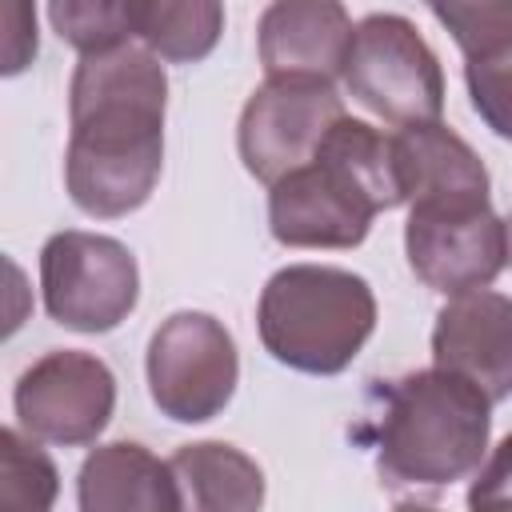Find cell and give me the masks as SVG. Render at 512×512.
<instances>
[{
    "mask_svg": "<svg viewBox=\"0 0 512 512\" xmlns=\"http://www.w3.org/2000/svg\"><path fill=\"white\" fill-rule=\"evenodd\" d=\"M164 108L168 76L148 48L120 44L80 56L64 152V184L80 212L116 220L152 196L164 168Z\"/></svg>",
    "mask_w": 512,
    "mask_h": 512,
    "instance_id": "6da1fadb",
    "label": "cell"
},
{
    "mask_svg": "<svg viewBox=\"0 0 512 512\" xmlns=\"http://www.w3.org/2000/svg\"><path fill=\"white\" fill-rule=\"evenodd\" d=\"M400 204L392 136L344 116L312 164L268 188V228L284 248H356L376 212Z\"/></svg>",
    "mask_w": 512,
    "mask_h": 512,
    "instance_id": "7a4b0ae2",
    "label": "cell"
},
{
    "mask_svg": "<svg viewBox=\"0 0 512 512\" xmlns=\"http://www.w3.org/2000/svg\"><path fill=\"white\" fill-rule=\"evenodd\" d=\"M492 400L440 368L392 384L380 420V476L392 484L444 488L472 476L488 452Z\"/></svg>",
    "mask_w": 512,
    "mask_h": 512,
    "instance_id": "3957f363",
    "label": "cell"
},
{
    "mask_svg": "<svg viewBox=\"0 0 512 512\" xmlns=\"http://www.w3.org/2000/svg\"><path fill=\"white\" fill-rule=\"evenodd\" d=\"M256 328L264 348L308 376L344 372L376 328V296L364 276L332 264H288L268 276Z\"/></svg>",
    "mask_w": 512,
    "mask_h": 512,
    "instance_id": "277c9868",
    "label": "cell"
},
{
    "mask_svg": "<svg viewBox=\"0 0 512 512\" xmlns=\"http://www.w3.org/2000/svg\"><path fill=\"white\" fill-rule=\"evenodd\" d=\"M344 88L392 128L436 124L444 112V72L412 20L372 12L352 32Z\"/></svg>",
    "mask_w": 512,
    "mask_h": 512,
    "instance_id": "5b68a950",
    "label": "cell"
},
{
    "mask_svg": "<svg viewBox=\"0 0 512 512\" xmlns=\"http://www.w3.org/2000/svg\"><path fill=\"white\" fill-rule=\"evenodd\" d=\"M404 252L412 272L452 296L488 288L508 264V228L492 212L488 192L428 196L408 204Z\"/></svg>",
    "mask_w": 512,
    "mask_h": 512,
    "instance_id": "8992f818",
    "label": "cell"
},
{
    "mask_svg": "<svg viewBox=\"0 0 512 512\" xmlns=\"http://www.w3.org/2000/svg\"><path fill=\"white\" fill-rule=\"evenodd\" d=\"M44 308L72 332H112L140 300L136 256L100 232H56L40 248Z\"/></svg>",
    "mask_w": 512,
    "mask_h": 512,
    "instance_id": "52a82bcc",
    "label": "cell"
},
{
    "mask_svg": "<svg viewBox=\"0 0 512 512\" xmlns=\"http://www.w3.org/2000/svg\"><path fill=\"white\" fill-rule=\"evenodd\" d=\"M240 356L232 332L208 312H172L148 340L152 404L176 424L220 416L236 392Z\"/></svg>",
    "mask_w": 512,
    "mask_h": 512,
    "instance_id": "ba28073f",
    "label": "cell"
},
{
    "mask_svg": "<svg viewBox=\"0 0 512 512\" xmlns=\"http://www.w3.org/2000/svg\"><path fill=\"white\" fill-rule=\"evenodd\" d=\"M344 116V100L324 80H264L240 112V160L260 184L272 188L312 164Z\"/></svg>",
    "mask_w": 512,
    "mask_h": 512,
    "instance_id": "9c48e42d",
    "label": "cell"
},
{
    "mask_svg": "<svg viewBox=\"0 0 512 512\" xmlns=\"http://www.w3.org/2000/svg\"><path fill=\"white\" fill-rule=\"evenodd\" d=\"M16 420L36 444H92L116 408L112 368L80 348H56L24 368L12 392Z\"/></svg>",
    "mask_w": 512,
    "mask_h": 512,
    "instance_id": "30bf717a",
    "label": "cell"
},
{
    "mask_svg": "<svg viewBox=\"0 0 512 512\" xmlns=\"http://www.w3.org/2000/svg\"><path fill=\"white\" fill-rule=\"evenodd\" d=\"M432 368L476 384L492 404L512 396V296L464 292L436 312Z\"/></svg>",
    "mask_w": 512,
    "mask_h": 512,
    "instance_id": "8fae6325",
    "label": "cell"
},
{
    "mask_svg": "<svg viewBox=\"0 0 512 512\" xmlns=\"http://www.w3.org/2000/svg\"><path fill=\"white\" fill-rule=\"evenodd\" d=\"M352 16L336 0H280L268 4L256 28L260 64L268 80H324L344 76L352 52Z\"/></svg>",
    "mask_w": 512,
    "mask_h": 512,
    "instance_id": "7c38bea8",
    "label": "cell"
},
{
    "mask_svg": "<svg viewBox=\"0 0 512 512\" xmlns=\"http://www.w3.org/2000/svg\"><path fill=\"white\" fill-rule=\"evenodd\" d=\"M80 512H184L168 460L136 440H112L84 456L76 476Z\"/></svg>",
    "mask_w": 512,
    "mask_h": 512,
    "instance_id": "4fadbf2b",
    "label": "cell"
},
{
    "mask_svg": "<svg viewBox=\"0 0 512 512\" xmlns=\"http://www.w3.org/2000/svg\"><path fill=\"white\" fill-rule=\"evenodd\" d=\"M392 156L400 172L404 204L428 200V196H460V192H488V168L472 152L468 140H460L452 128L436 124H412L392 136Z\"/></svg>",
    "mask_w": 512,
    "mask_h": 512,
    "instance_id": "5bb4252c",
    "label": "cell"
},
{
    "mask_svg": "<svg viewBox=\"0 0 512 512\" xmlns=\"http://www.w3.org/2000/svg\"><path fill=\"white\" fill-rule=\"evenodd\" d=\"M184 512H260L264 472L260 464L224 440H200L172 452Z\"/></svg>",
    "mask_w": 512,
    "mask_h": 512,
    "instance_id": "9a60e30c",
    "label": "cell"
},
{
    "mask_svg": "<svg viewBox=\"0 0 512 512\" xmlns=\"http://www.w3.org/2000/svg\"><path fill=\"white\" fill-rule=\"evenodd\" d=\"M128 20L140 48L172 64L204 60L224 32V8L212 0H192V4L128 0Z\"/></svg>",
    "mask_w": 512,
    "mask_h": 512,
    "instance_id": "2e32d148",
    "label": "cell"
},
{
    "mask_svg": "<svg viewBox=\"0 0 512 512\" xmlns=\"http://www.w3.org/2000/svg\"><path fill=\"white\" fill-rule=\"evenodd\" d=\"M60 472L52 456L24 432H0V512H52Z\"/></svg>",
    "mask_w": 512,
    "mask_h": 512,
    "instance_id": "e0dca14e",
    "label": "cell"
},
{
    "mask_svg": "<svg viewBox=\"0 0 512 512\" xmlns=\"http://www.w3.org/2000/svg\"><path fill=\"white\" fill-rule=\"evenodd\" d=\"M48 20L60 32V40L80 48V56L132 44L128 4H112V0H56V4H48Z\"/></svg>",
    "mask_w": 512,
    "mask_h": 512,
    "instance_id": "ac0fdd59",
    "label": "cell"
},
{
    "mask_svg": "<svg viewBox=\"0 0 512 512\" xmlns=\"http://www.w3.org/2000/svg\"><path fill=\"white\" fill-rule=\"evenodd\" d=\"M432 16L452 32V40L460 44L464 60H492L512 52V4H432Z\"/></svg>",
    "mask_w": 512,
    "mask_h": 512,
    "instance_id": "d6986e66",
    "label": "cell"
},
{
    "mask_svg": "<svg viewBox=\"0 0 512 512\" xmlns=\"http://www.w3.org/2000/svg\"><path fill=\"white\" fill-rule=\"evenodd\" d=\"M464 80H468V96L480 120L496 136L512 140V52L464 64Z\"/></svg>",
    "mask_w": 512,
    "mask_h": 512,
    "instance_id": "ffe728a7",
    "label": "cell"
},
{
    "mask_svg": "<svg viewBox=\"0 0 512 512\" xmlns=\"http://www.w3.org/2000/svg\"><path fill=\"white\" fill-rule=\"evenodd\" d=\"M468 512H512V432L476 468L468 488Z\"/></svg>",
    "mask_w": 512,
    "mask_h": 512,
    "instance_id": "44dd1931",
    "label": "cell"
},
{
    "mask_svg": "<svg viewBox=\"0 0 512 512\" xmlns=\"http://www.w3.org/2000/svg\"><path fill=\"white\" fill-rule=\"evenodd\" d=\"M0 20L12 24L4 36V72H20L32 56H36V12L28 4H4Z\"/></svg>",
    "mask_w": 512,
    "mask_h": 512,
    "instance_id": "7402d4cb",
    "label": "cell"
},
{
    "mask_svg": "<svg viewBox=\"0 0 512 512\" xmlns=\"http://www.w3.org/2000/svg\"><path fill=\"white\" fill-rule=\"evenodd\" d=\"M396 512H436V508H420V504H404V508H396Z\"/></svg>",
    "mask_w": 512,
    "mask_h": 512,
    "instance_id": "603a6c76",
    "label": "cell"
},
{
    "mask_svg": "<svg viewBox=\"0 0 512 512\" xmlns=\"http://www.w3.org/2000/svg\"><path fill=\"white\" fill-rule=\"evenodd\" d=\"M504 228H508V264H512V216L504 220Z\"/></svg>",
    "mask_w": 512,
    "mask_h": 512,
    "instance_id": "cb8c5ba5",
    "label": "cell"
}]
</instances>
